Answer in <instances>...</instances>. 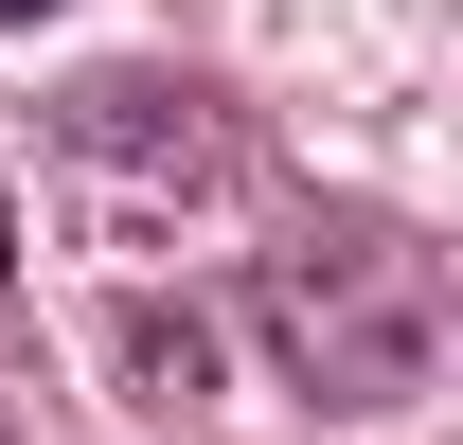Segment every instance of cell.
<instances>
[{
  "label": "cell",
  "instance_id": "6da1fadb",
  "mask_svg": "<svg viewBox=\"0 0 463 445\" xmlns=\"http://www.w3.org/2000/svg\"><path fill=\"white\" fill-rule=\"evenodd\" d=\"M268 338L321 410H428L446 374V250L392 214H321L268 250Z\"/></svg>",
  "mask_w": 463,
  "mask_h": 445
},
{
  "label": "cell",
  "instance_id": "277c9868",
  "mask_svg": "<svg viewBox=\"0 0 463 445\" xmlns=\"http://www.w3.org/2000/svg\"><path fill=\"white\" fill-rule=\"evenodd\" d=\"M0 445H18V428H0Z\"/></svg>",
  "mask_w": 463,
  "mask_h": 445
},
{
  "label": "cell",
  "instance_id": "3957f363",
  "mask_svg": "<svg viewBox=\"0 0 463 445\" xmlns=\"http://www.w3.org/2000/svg\"><path fill=\"white\" fill-rule=\"evenodd\" d=\"M0 285H18V214H0Z\"/></svg>",
  "mask_w": 463,
  "mask_h": 445
},
{
  "label": "cell",
  "instance_id": "7a4b0ae2",
  "mask_svg": "<svg viewBox=\"0 0 463 445\" xmlns=\"http://www.w3.org/2000/svg\"><path fill=\"white\" fill-rule=\"evenodd\" d=\"M18 18H54V0H0V36H18Z\"/></svg>",
  "mask_w": 463,
  "mask_h": 445
}]
</instances>
